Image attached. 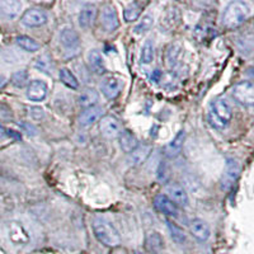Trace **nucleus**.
Listing matches in <instances>:
<instances>
[{
    "label": "nucleus",
    "mask_w": 254,
    "mask_h": 254,
    "mask_svg": "<svg viewBox=\"0 0 254 254\" xmlns=\"http://www.w3.org/2000/svg\"><path fill=\"white\" fill-rule=\"evenodd\" d=\"M5 85H6V78L3 75H0V90L3 89Z\"/></svg>",
    "instance_id": "38"
},
{
    "label": "nucleus",
    "mask_w": 254,
    "mask_h": 254,
    "mask_svg": "<svg viewBox=\"0 0 254 254\" xmlns=\"http://www.w3.org/2000/svg\"><path fill=\"white\" fill-rule=\"evenodd\" d=\"M179 20V14L177 12L176 9H168V12L165 13L164 18H163V26L165 27L167 29H171L173 28L174 26H177Z\"/></svg>",
    "instance_id": "31"
},
{
    "label": "nucleus",
    "mask_w": 254,
    "mask_h": 254,
    "mask_svg": "<svg viewBox=\"0 0 254 254\" xmlns=\"http://www.w3.org/2000/svg\"><path fill=\"white\" fill-rule=\"evenodd\" d=\"M147 244H149L150 249H153V251L155 252L160 251V249H163V247H164V242H163L162 235H159L158 233H153V234L149 237Z\"/></svg>",
    "instance_id": "33"
},
{
    "label": "nucleus",
    "mask_w": 254,
    "mask_h": 254,
    "mask_svg": "<svg viewBox=\"0 0 254 254\" xmlns=\"http://www.w3.org/2000/svg\"><path fill=\"white\" fill-rule=\"evenodd\" d=\"M27 80H28V74L24 70H20V71H17L14 75L12 76V83L15 87H23L26 85Z\"/></svg>",
    "instance_id": "34"
},
{
    "label": "nucleus",
    "mask_w": 254,
    "mask_h": 254,
    "mask_svg": "<svg viewBox=\"0 0 254 254\" xmlns=\"http://www.w3.org/2000/svg\"><path fill=\"white\" fill-rule=\"evenodd\" d=\"M18 46L22 47L24 51L28 52H36L40 50V44L33 38L28 37V36H18L17 37Z\"/></svg>",
    "instance_id": "27"
},
{
    "label": "nucleus",
    "mask_w": 254,
    "mask_h": 254,
    "mask_svg": "<svg viewBox=\"0 0 254 254\" xmlns=\"http://www.w3.org/2000/svg\"><path fill=\"white\" fill-rule=\"evenodd\" d=\"M122 89H124V80L115 75L106 76L101 83V92L108 99L117 98Z\"/></svg>",
    "instance_id": "5"
},
{
    "label": "nucleus",
    "mask_w": 254,
    "mask_h": 254,
    "mask_svg": "<svg viewBox=\"0 0 254 254\" xmlns=\"http://www.w3.org/2000/svg\"><path fill=\"white\" fill-rule=\"evenodd\" d=\"M103 116V108L101 106H93V107L85 108L79 116V125L84 128L92 127L95 122L101 121Z\"/></svg>",
    "instance_id": "12"
},
{
    "label": "nucleus",
    "mask_w": 254,
    "mask_h": 254,
    "mask_svg": "<svg viewBox=\"0 0 254 254\" xmlns=\"http://www.w3.org/2000/svg\"><path fill=\"white\" fill-rule=\"evenodd\" d=\"M59 38H60V44L63 45L64 49L69 52H76V50L80 46L79 35L71 27H65L61 29Z\"/></svg>",
    "instance_id": "9"
},
{
    "label": "nucleus",
    "mask_w": 254,
    "mask_h": 254,
    "mask_svg": "<svg viewBox=\"0 0 254 254\" xmlns=\"http://www.w3.org/2000/svg\"><path fill=\"white\" fill-rule=\"evenodd\" d=\"M154 206L156 207V210L165 214L167 216L176 217L178 215V207H177L176 203L169 197L164 196V194H158V196H155V198H154Z\"/></svg>",
    "instance_id": "14"
},
{
    "label": "nucleus",
    "mask_w": 254,
    "mask_h": 254,
    "mask_svg": "<svg viewBox=\"0 0 254 254\" xmlns=\"http://www.w3.org/2000/svg\"><path fill=\"white\" fill-rule=\"evenodd\" d=\"M97 9H95L94 5H85L84 8H81L80 13H79V24L83 28H88L93 24L95 19V12Z\"/></svg>",
    "instance_id": "22"
},
{
    "label": "nucleus",
    "mask_w": 254,
    "mask_h": 254,
    "mask_svg": "<svg viewBox=\"0 0 254 254\" xmlns=\"http://www.w3.org/2000/svg\"><path fill=\"white\" fill-rule=\"evenodd\" d=\"M99 130H101L102 135L107 139H115L121 133V128H120L119 120L113 117V116H104L99 121Z\"/></svg>",
    "instance_id": "10"
},
{
    "label": "nucleus",
    "mask_w": 254,
    "mask_h": 254,
    "mask_svg": "<svg viewBox=\"0 0 254 254\" xmlns=\"http://www.w3.org/2000/svg\"><path fill=\"white\" fill-rule=\"evenodd\" d=\"M251 9L244 1H231L222 13V24L226 28H237L249 17Z\"/></svg>",
    "instance_id": "2"
},
{
    "label": "nucleus",
    "mask_w": 254,
    "mask_h": 254,
    "mask_svg": "<svg viewBox=\"0 0 254 254\" xmlns=\"http://www.w3.org/2000/svg\"><path fill=\"white\" fill-rule=\"evenodd\" d=\"M120 146L125 153L131 154L136 147L139 146V140L131 131H122L120 133Z\"/></svg>",
    "instance_id": "18"
},
{
    "label": "nucleus",
    "mask_w": 254,
    "mask_h": 254,
    "mask_svg": "<svg viewBox=\"0 0 254 254\" xmlns=\"http://www.w3.org/2000/svg\"><path fill=\"white\" fill-rule=\"evenodd\" d=\"M153 24H154L153 15L146 14L140 19L139 23L136 24L135 28H133V32H135L136 35H141V33H145V32L149 31V29L153 27Z\"/></svg>",
    "instance_id": "30"
},
{
    "label": "nucleus",
    "mask_w": 254,
    "mask_h": 254,
    "mask_svg": "<svg viewBox=\"0 0 254 254\" xmlns=\"http://www.w3.org/2000/svg\"><path fill=\"white\" fill-rule=\"evenodd\" d=\"M179 54H181V49H179V46H171L169 49H168L167 60L169 66L174 67L177 64H178Z\"/></svg>",
    "instance_id": "32"
},
{
    "label": "nucleus",
    "mask_w": 254,
    "mask_h": 254,
    "mask_svg": "<svg viewBox=\"0 0 254 254\" xmlns=\"http://www.w3.org/2000/svg\"><path fill=\"white\" fill-rule=\"evenodd\" d=\"M160 75H162V74H160V71H159V70H156V71L154 72L153 75H151V79H153V81L158 83L159 79H160Z\"/></svg>",
    "instance_id": "37"
},
{
    "label": "nucleus",
    "mask_w": 254,
    "mask_h": 254,
    "mask_svg": "<svg viewBox=\"0 0 254 254\" xmlns=\"http://www.w3.org/2000/svg\"><path fill=\"white\" fill-rule=\"evenodd\" d=\"M135 254H144V253H141V252H135Z\"/></svg>",
    "instance_id": "40"
},
{
    "label": "nucleus",
    "mask_w": 254,
    "mask_h": 254,
    "mask_svg": "<svg viewBox=\"0 0 254 254\" xmlns=\"http://www.w3.org/2000/svg\"><path fill=\"white\" fill-rule=\"evenodd\" d=\"M93 231H94L95 238L106 247H117L121 243V237H120L119 230L111 224L107 220L97 217L93 221Z\"/></svg>",
    "instance_id": "1"
},
{
    "label": "nucleus",
    "mask_w": 254,
    "mask_h": 254,
    "mask_svg": "<svg viewBox=\"0 0 254 254\" xmlns=\"http://www.w3.org/2000/svg\"><path fill=\"white\" fill-rule=\"evenodd\" d=\"M249 76H252V78L254 79V67H251V69H248V72H247Z\"/></svg>",
    "instance_id": "39"
},
{
    "label": "nucleus",
    "mask_w": 254,
    "mask_h": 254,
    "mask_svg": "<svg viewBox=\"0 0 254 254\" xmlns=\"http://www.w3.org/2000/svg\"><path fill=\"white\" fill-rule=\"evenodd\" d=\"M167 192L171 197V199L173 201L176 205L179 206H187L190 199H188V194L185 190V188L182 186H179L178 183H171V185L167 186Z\"/></svg>",
    "instance_id": "15"
},
{
    "label": "nucleus",
    "mask_w": 254,
    "mask_h": 254,
    "mask_svg": "<svg viewBox=\"0 0 254 254\" xmlns=\"http://www.w3.org/2000/svg\"><path fill=\"white\" fill-rule=\"evenodd\" d=\"M49 87L44 80H32L27 87V98L32 102H41L46 98Z\"/></svg>",
    "instance_id": "13"
},
{
    "label": "nucleus",
    "mask_w": 254,
    "mask_h": 254,
    "mask_svg": "<svg viewBox=\"0 0 254 254\" xmlns=\"http://www.w3.org/2000/svg\"><path fill=\"white\" fill-rule=\"evenodd\" d=\"M8 237L15 246H27L31 240L27 229L17 221H12L8 224Z\"/></svg>",
    "instance_id": "7"
},
{
    "label": "nucleus",
    "mask_w": 254,
    "mask_h": 254,
    "mask_svg": "<svg viewBox=\"0 0 254 254\" xmlns=\"http://www.w3.org/2000/svg\"><path fill=\"white\" fill-rule=\"evenodd\" d=\"M101 23L102 27L107 32H112L120 27V19L116 9L111 4L104 5L101 12Z\"/></svg>",
    "instance_id": "11"
},
{
    "label": "nucleus",
    "mask_w": 254,
    "mask_h": 254,
    "mask_svg": "<svg viewBox=\"0 0 254 254\" xmlns=\"http://www.w3.org/2000/svg\"><path fill=\"white\" fill-rule=\"evenodd\" d=\"M88 63L89 66L95 74H103L106 71V65H104L103 58L98 50H92L88 55Z\"/></svg>",
    "instance_id": "21"
},
{
    "label": "nucleus",
    "mask_w": 254,
    "mask_h": 254,
    "mask_svg": "<svg viewBox=\"0 0 254 254\" xmlns=\"http://www.w3.org/2000/svg\"><path fill=\"white\" fill-rule=\"evenodd\" d=\"M240 173V165L239 163L235 160V159H229L228 163H226V167L224 169V173H222L221 177V188L224 190H230L234 183L237 182L238 177H239Z\"/></svg>",
    "instance_id": "6"
},
{
    "label": "nucleus",
    "mask_w": 254,
    "mask_h": 254,
    "mask_svg": "<svg viewBox=\"0 0 254 254\" xmlns=\"http://www.w3.org/2000/svg\"><path fill=\"white\" fill-rule=\"evenodd\" d=\"M233 98L242 106H254V83L253 81H240L235 84L231 90Z\"/></svg>",
    "instance_id": "4"
},
{
    "label": "nucleus",
    "mask_w": 254,
    "mask_h": 254,
    "mask_svg": "<svg viewBox=\"0 0 254 254\" xmlns=\"http://www.w3.org/2000/svg\"><path fill=\"white\" fill-rule=\"evenodd\" d=\"M3 137H14V139L18 140L20 139V136L17 132L9 130V128H6V127H4L3 125L0 124V139H3Z\"/></svg>",
    "instance_id": "35"
},
{
    "label": "nucleus",
    "mask_w": 254,
    "mask_h": 254,
    "mask_svg": "<svg viewBox=\"0 0 254 254\" xmlns=\"http://www.w3.org/2000/svg\"><path fill=\"white\" fill-rule=\"evenodd\" d=\"M154 51H155V47H154V41L151 38L145 41L144 46L141 50V63L145 65H149V64L153 63L154 60Z\"/></svg>",
    "instance_id": "26"
},
{
    "label": "nucleus",
    "mask_w": 254,
    "mask_h": 254,
    "mask_svg": "<svg viewBox=\"0 0 254 254\" xmlns=\"http://www.w3.org/2000/svg\"><path fill=\"white\" fill-rule=\"evenodd\" d=\"M190 230L192 233L194 238L199 242H206V240L210 238V228L208 225L206 224L203 220H199V219H194L190 221Z\"/></svg>",
    "instance_id": "16"
},
{
    "label": "nucleus",
    "mask_w": 254,
    "mask_h": 254,
    "mask_svg": "<svg viewBox=\"0 0 254 254\" xmlns=\"http://www.w3.org/2000/svg\"><path fill=\"white\" fill-rule=\"evenodd\" d=\"M151 147L149 145H139L136 147L135 150L131 153L130 160L133 165H139L144 162L145 159L147 158V155L150 154Z\"/></svg>",
    "instance_id": "23"
},
{
    "label": "nucleus",
    "mask_w": 254,
    "mask_h": 254,
    "mask_svg": "<svg viewBox=\"0 0 254 254\" xmlns=\"http://www.w3.org/2000/svg\"><path fill=\"white\" fill-rule=\"evenodd\" d=\"M141 4L139 3H130L125 8L124 10V17L127 22H132V20H136L139 18L140 13H141Z\"/></svg>",
    "instance_id": "28"
},
{
    "label": "nucleus",
    "mask_w": 254,
    "mask_h": 254,
    "mask_svg": "<svg viewBox=\"0 0 254 254\" xmlns=\"http://www.w3.org/2000/svg\"><path fill=\"white\" fill-rule=\"evenodd\" d=\"M47 19H49V17L42 9L31 8L22 17V24L26 27L35 28V27H41L46 24Z\"/></svg>",
    "instance_id": "8"
},
{
    "label": "nucleus",
    "mask_w": 254,
    "mask_h": 254,
    "mask_svg": "<svg viewBox=\"0 0 254 254\" xmlns=\"http://www.w3.org/2000/svg\"><path fill=\"white\" fill-rule=\"evenodd\" d=\"M185 137L186 135L183 131L177 133L176 137L165 146V155L169 156V158H174V156L178 155L181 150H182L183 144H185Z\"/></svg>",
    "instance_id": "19"
},
{
    "label": "nucleus",
    "mask_w": 254,
    "mask_h": 254,
    "mask_svg": "<svg viewBox=\"0 0 254 254\" xmlns=\"http://www.w3.org/2000/svg\"><path fill=\"white\" fill-rule=\"evenodd\" d=\"M31 116H32V119L33 120H41V119H44V116H45V112L42 108L40 107H33L31 108Z\"/></svg>",
    "instance_id": "36"
},
{
    "label": "nucleus",
    "mask_w": 254,
    "mask_h": 254,
    "mask_svg": "<svg viewBox=\"0 0 254 254\" xmlns=\"http://www.w3.org/2000/svg\"><path fill=\"white\" fill-rule=\"evenodd\" d=\"M231 117H233L231 107L225 99L219 98L212 102L210 113H208V121L215 128H219V130L225 128L231 121Z\"/></svg>",
    "instance_id": "3"
},
{
    "label": "nucleus",
    "mask_w": 254,
    "mask_h": 254,
    "mask_svg": "<svg viewBox=\"0 0 254 254\" xmlns=\"http://www.w3.org/2000/svg\"><path fill=\"white\" fill-rule=\"evenodd\" d=\"M36 69H38L40 71L45 72V74H49L52 75V71H54V63H52V59L50 58V55H41L40 58L36 60L35 64Z\"/></svg>",
    "instance_id": "25"
},
{
    "label": "nucleus",
    "mask_w": 254,
    "mask_h": 254,
    "mask_svg": "<svg viewBox=\"0 0 254 254\" xmlns=\"http://www.w3.org/2000/svg\"><path fill=\"white\" fill-rule=\"evenodd\" d=\"M167 225L168 229H169V233H171L172 239L174 242L178 243V244H182V243L186 242V234L182 228H179L178 225H176L173 221H169V220L167 221Z\"/></svg>",
    "instance_id": "29"
},
{
    "label": "nucleus",
    "mask_w": 254,
    "mask_h": 254,
    "mask_svg": "<svg viewBox=\"0 0 254 254\" xmlns=\"http://www.w3.org/2000/svg\"><path fill=\"white\" fill-rule=\"evenodd\" d=\"M22 10V3L17 0H1L0 1V14L8 19H14Z\"/></svg>",
    "instance_id": "17"
},
{
    "label": "nucleus",
    "mask_w": 254,
    "mask_h": 254,
    "mask_svg": "<svg viewBox=\"0 0 254 254\" xmlns=\"http://www.w3.org/2000/svg\"><path fill=\"white\" fill-rule=\"evenodd\" d=\"M59 76H60V80L63 81L64 85H66L67 88H71V89H78L79 88L78 79H76L75 75H74L69 69H66V67H63V69L60 70Z\"/></svg>",
    "instance_id": "24"
},
{
    "label": "nucleus",
    "mask_w": 254,
    "mask_h": 254,
    "mask_svg": "<svg viewBox=\"0 0 254 254\" xmlns=\"http://www.w3.org/2000/svg\"><path fill=\"white\" fill-rule=\"evenodd\" d=\"M99 99L98 92L93 88H87V89H84L83 92L79 94V104L83 106L85 108L93 107V106H97V102Z\"/></svg>",
    "instance_id": "20"
}]
</instances>
